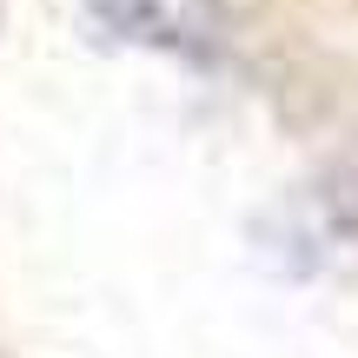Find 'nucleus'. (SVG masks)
Segmentation results:
<instances>
[{
	"label": "nucleus",
	"instance_id": "f257e3e1",
	"mask_svg": "<svg viewBox=\"0 0 358 358\" xmlns=\"http://www.w3.org/2000/svg\"><path fill=\"white\" fill-rule=\"evenodd\" d=\"M113 34L159 53H213L219 40V0H87Z\"/></svg>",
	"mask_w": 358,
	"mask_h": 358
}]
</instances>
